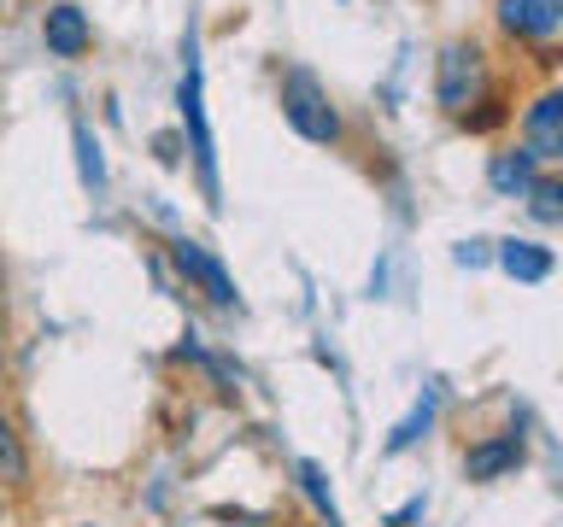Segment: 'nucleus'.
I'll use <instances>...</instances> for the list:
<instances>
[{"label": "nucleus", "instance_id": "f257e3e1", "mask_svg": "<svg viewBox=\"0 0 563 527\" xmlns=\"http://www.w3.org/2000/svg\"><path fill=\"white\" fill-rule=\"evenodd\" d=\"M434 100H440V112L464 123L475 105H487V100H499L493 94V65H487V53L475 47V42H446L440 47V59H434Z\"/></svg>", "mask_w": 563, "mask_h": 527}, {"label": "nucleus", "instance_id": "f03ea898", "mask_svg": "<svg viewBox=\"0 0 563 527\" xmlns=\"http://www.w3.org/2000/svg\"><path fill=\"white\" fill-rule=\"evenodd\" d=\"M282 117H288L294 135L317 141V147L341 141V112H334L329 88L317 82L306 65H288V70H282Z\"/></svg>", "mask_w": 563, "mask_h": 527}, {"label": "nucleus", "instance_id": "7ed1b4c3", "mask_svg": "<svg viewBox=\"0 0 563 527\" xmlns=\"http://www.w3.org/2000/svg\"><path fill=\"white\" fill-rule=\"evenodd\" d=\"M183 123H188V135H194V158H200V182H206V200L218 205V153H211L206 105H200V59H194V42H188V65H183Z\"/></svg>", "mask_w": 563, "mask_h": 527}, {"label": "nucleus", "instance_id": "20e7f679", "mask_svg": "<svg viewBox=\"0 0 563 527\" xmlns=\"http://www.w3.org/2000/svg\"><path fill=\"white\" fill-rule=\"evenodd\" d=\"M522 147L540 158V165H552L563 153V94L558 88H545V94L522 112Z\"/></svg>", "mask_w": 563, "mask_h": 527}, {"label": "nucleus", "instance_id": "39448f33", "mask_svg": "<svg viewBox=\"0 0 563 527\" xmlns=\"http://www.w3.org/2000/svg\"><path fill=\"white\" fill-rule=\"evenodd\" d=\"M170 253H176V264H183V276L206 288L211 305H235V281H229V270L206 253L200 240H170Z\"/></svg>", "mask_w": 563, "mask_h": 527}, {"label": "nucleus", "instance_id": "423d86ee", "mask_svg": "<svg viewBox=\"0 0 563 527\" xmlns=\"http://www.w3.org/2000/svg\"><path fill=\"white\" fill-rule=\"evenodd\" d=\"M499 24L522 35V42H552L563 24V7L558 0H499Z\"/></svg>", "mask_w": 563, "mask_h": 527}, {"label": "nucleus", "instance_id": "0eeeda50", "mask_svg": "<svg viewBox=\"0 0 563 527\" xmlns=\"http://www.w3.org/2000/svg\"><path fill=\"white\" fill-rule=\"evenodd\" d=\"M42 42H47V53H59V59H82L88 42H95V30H88L82 7L59 0V7H53V12L42 18Z\"/></svg>", "mask_w": 563, "mask_h": 527}, {"label": "nucleus", "instance_id": "6e6552de", "mask_svg": "<svg viewBox=\"0 0 563 527\" xmlns=\"http://www.w3.org/2000/svg\"><path fill=\"white\" fill-rule=\"evenodd\" d=\"M522 439L517 434H493V439H482V446H470L464 451V474L470 481H499V474H510V469H522Z\"/></svg>", "mask_w": 563, "mask_h": 527}, {"label": "nucleus", "instance_id": "1a4fd4ad", "mask_svg": "<svg viewBox=\"0 0 563 527\" xmlns=\"http://www.w3.org/2000/svg\"><path fill=\"white\" fill-rule=\"evenodd\" d=\"M534 170H540V158L528 153V147H505V153H493L487 182L499 188V193H528V182H534Z\"/></svg>", "mask_w": 563, "mask_h": 527}, {"label": "nucleus", "instance_id": "9d476101", "mask_svg": "<svg viewBox=\"0 0 563 527\" xmlns=\"http://www.w3.org/2000/svg\"><path fill=\"white\" fill-rule=\"evenodd\" d=\"M499 264H505V276H517V281H545L552 276V253L534 246V240H505Z\"/></svg>", "mask_w": 563, "mask_h": 527}, {"label": "nucleus", "instance_id": "9b49d317", "mask_svg": "<svg viewBox=\"0 0 563 527\" xmlns=\"http://www.w3.org/2000/svg\"><path fill=\"white\" fill-rule=\"evenodd\" d=\"M30 481V457H24V439H18L12 416L0 411V486H24Z\"/></svg>", "mask_w": 563, "mask_h": 527}, {"label": "nucleus", "instance_id": "f8f14e48", "mask_svg": "<svg viewBox=\"0 0 563 527\" xmlns=\"http://www.w3.org/2000/svg\"><path fill=\"white\" fill-rule=\"evenodd\" d=\"M77 165H82V188L88 193H100L106 188V158H100V141H95V130H88V123H77Z\"/></svg>", "mask_w": 563, "mask_h": 527}, {"label": "nucleus", "instance_id": "ddd939ff", "mask_svg": "<svg viewBox=\"0 0 563 527\" xmlns=\"http://www.w3.org/2000/svg\"><path fill=\"white\" fill-rule=\"evenodd\" d=\"M528 200H534L528 211H534L540 223H558L563 217V188L552 182V176H534V182H528Z\"/></svg>", "mask_w": 563, "mask_h": 527}, {"label": "nucleus", "instance_id": "4468645a", "mask_svg": "<svg viewBox=\"0 0 563 527\" xmlns=\"http://www.w3.org/2000/svg\"><path fill=\"white\" fill-rule=\"evenodd\" d=\"M299 481H306V492L317 498V509L329 516V527H341V516H334V504H329V486H323V474H317V463H299Z\"/></svg>", "mask_w": 563, "mask_h": 527}, {"label": "nucleus", "instance_id": "2eb2a0df", "mask_svg": "<svg viewBox=\"0 0 563 527\" xmlns=\"http://www.w3.org/2000/svg\"><path fill=\"white\" fill-rule=\"evenodd\" d=\"M0 7H7V0H0Z\"/></svg>", "mask_w": 563, "mask_h": 527}]
</instances>
